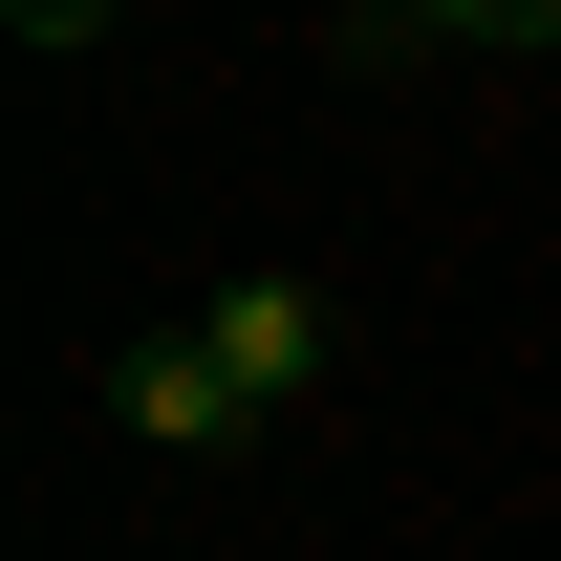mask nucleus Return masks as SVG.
<instances>
[{
	"mask_svg": "<svg viewBox=\"0 0 561 561\" xmlns=\"http://www.w3.org/2000/svg\"><path fill=\"white\" fill-rule=\"evenodd\" d=\"M432 44H496L518 66V44H561V0H432Z\"/></svg>",
	"mask_w": 561,
	"mask_h": 561,
	"instance_id": "3",
	"label": "nucleus"
},
{
	"mask_svg": "<svg viewBox=\"0 0 561 561\" xmlns=\"http://www.w3.org/2000/svg\"><path fill=\"white\" fill-rule=\"evenodd\" d=\"M324 44H432V0H324Z\"/></svg>",
	"mask_w": 561,
	"mask_h": 561,
	"instance_id": "5",
	"label": "nucleus"
},
{
	"mask_svg": "<svg viewBox=\"0 0 561 561\" xmlns=\"http://www.w3.org/2000/svg\"><path fill=\"white\" fill-rule=\"evenodd\" d=\"M0 22H22V44H108L130 0H0Z\"/></svg>",
	"mask_w": 561,
	"mask_h": 561,
	"instance_id": "4",
	"label": "nucleus"
},
{
	"mask_svg": "<svg viewBox=\"0 0 561 561\" xmlns=\"http://www.w3.org/2000/svg\"><path fill=\"white\" fill-rule=\"evenodd\" d=\"M108 411H130L151 454H260V411H238L216 324H151V346H108Z\"/></svg>",
	"mask_w": 561,
	"mask_h": 561,
	"instance_id": "1",
	"label": "nucleus"
},
{
	"mask_svg": "<svg viewBox=\"0 0 561 561\" xmlns=\"http://www.w3.org/2000/svg\"><path fill=\"white\" fill-rule=\"evenodd\" d=\"M195 324H216V367H238V411H324V280H216V302H195Z\"/></svg>",
	"mask_w": 561,
	"mask_h": 561,
	"instance_id": "2",
	"label": "nucleus"
}]
</instances>
